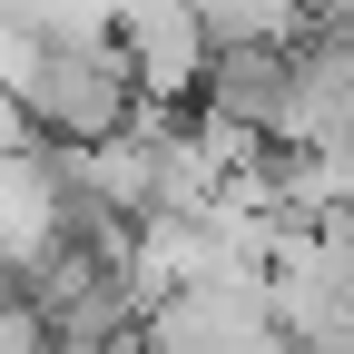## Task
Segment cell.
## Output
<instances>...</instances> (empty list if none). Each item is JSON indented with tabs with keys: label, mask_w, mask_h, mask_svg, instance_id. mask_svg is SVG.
Wrapping results in <instances>:
<instances>
[{
	"label": "cell",
	"mask_w": 354,
	"mask_h": 354,
	"mask_svg": "<svg viewBox=\"0 0 354 354\" xmlns=\"http://www.w3.org/2000/svg\"><path fill=\"white\" fill-rule=\"evenodd\" d=\"M0 354H50V315L30 295H0Z\"/></svg>",
	"instance_id": "cell-5"
},
{
	"label": "cell",
	"mask_w": 354,
	"mask_h": 354,
	"mask_svg": "<svg viewBox=\"0 0 354 354\" xmlns=\"http://www.w3.org/2000/svg\"><path fill=\"white\" fill-rule=\"evenodd\" d=\"M10 88H20L30 138H50V148H99L109 128H128V118L148 109L138 59H128L118 30H59V39H30V59H20Z\"/></svg>",
	"instance_id": "cell-1"
},
{
	"label": "cell",
	"mask_w": 354,
	"mask_h": 354,
	"mask_svg": "<svg viewBox=\"0 0 354 354\" xmlns=\"http://www.w3.org/2000/svg\"><path fill=\"white\" fill-rule=\"evenodd\" d=\"M118 39H128V59H138V88H148V99H187V88H207L216 39H207V20L187 10V0H138Z\"/></svg>",
	"instance_id": "cell-4"
},
{
	"label": "cell",
	"mask_w": 354,
	"mask_h": 354,
	"mask_svg": "<svg viewBox=\"0 0 354 354\" xmlns=\"http://www.w3.org/2000/svg\"><path fill=\"white\" fill-rule=\"evenodd\" d=\"M59 227H69V158H59L50 138L0 148V256L30 266Z\"/></svg>",
	"instance_id": "cell-3"
},
{
	"label": "cell",
	"mask_w": 354,
	"mask_h": 354,
	"mask_svg": "<svg viewBox=\"0 0 354 354\" xmlns=\"http://www.w3.org/2000/svg\"><path fill=\"white\" fill-rule=\"evenodd\" d=\"M138 354H286V325H276V295L256 266H227V276L158 295L138 325Z\"/></svg>",
	"instance_id": "cell-2"
}]
</instances>
